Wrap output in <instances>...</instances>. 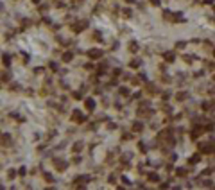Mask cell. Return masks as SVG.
Segmentation results:
<instances>
[{"label":"cell","mask_w":215,"mask_h":190,"mask_svg":"<svg viewBox=\"0 0 215 190\" xmlns=\"http://www.w3.org/2000/svg\"><path fill=\"white\" fill-rule=\"evenodd\" d=\"M90 56L91 57H99L101 56V50H90Z\"/></svg>","instance_id":"1"}]
</instances>
